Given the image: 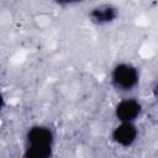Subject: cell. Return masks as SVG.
Masks as SVG:
<instances>
[{
  "label": "cell",
  "mask_w": 158,
  "mask_h": 158,
  "mask_svg": "<svg viewBox=\"0 0 158 158\" xmlns=\"http://www.w3.org/2000/svg\"><path fill=\"white\" fill-rule=\"evenodd\" d=\"M138 70L135 65L128 63L117 64L111 73V83L117 90L128 91L133 89L138 83Z\"/></svg>",
  "instance_id": "obj_1"
},
{
  "label": "cell",
  "mask_w": 158,
  "mask_h": 158,
  "mask_svg": "<svg viewBox=\"0 0 158 158\" xmlns=\"http://www.w3.org/2000/svg\"><path fill=\"white\" fill-rule=\"evenodd\" d=\"M142 111L141 104L135 99L121 100L115 107V115L120 122H133Z\"/></svg>",
  "instance_id": "obj_2"
},
{
  "label": "cell",
  "mask_w": 158,
  "mask_h": 158,
  "mask_svg": "<svg viewBox=\"0 0 158 158\" xmlns=\"http://www.w3.org/2000/svg\"><path fill=\"white\" fill-rule=\"evenodd\" d=\"M137 128L133 122H121L112 131V139L122 147H130L137 138Z\"/></svg>",
  "instance_id": "obj_3"
},
{
  "label": "cell",
  "mask_w": 158,
  "mask_h": 158,
  "mask_svg": "<svg viewBox=\"0 0 158 158\" xmlns=\"http://www.w3.org/2000/svg\"><path fill=\"white\" fill-rule=\"evenodd\" d=\"M27 146H53V132L46 126H33L26 135Z\"/></svg>",
  "instance_id": "obj_4"
},
{
  "label": "cell",
  "mask_w": 158,
  "mask_h": 158,
  "mask_svg": "<svg viewBox=\"0 0 158 158\" xmlns=\"http://www.w3.org/2000/svg\"><path fill=\"white\" fill-rule=\"evenodd\" d=\"M117 16V11L115 7L110 6V5H102L99 7L93 9V11L90 12V17L94 22L99 23V25H104V23H109L111 21H114Z\"/></svg>",
  "instance_id": "obj_5"
},
{
  "label": "cell",
  "mask_w": 158,
  "mask_h": 158,
  "mask_svg": "<svg viewBox=\"0 0 158 158\" xmlns=\"http://www.w3.org/2000/svg\"><path fill=\"white\" fill-rule=\"evenodd\" d=\"M52 151V146H27L23 158H51Z\"/></svg>",
  "instance_id": "obj_6"
},
{
  "label": "cell",
  "mask_w": 158,
  "mask_h": 158,
  "mask_svg": "<svg viewBox=\"0 0 158 158\" xmlns=\"http://www.w3.org/2000/svg\"><path fill=\"white\" fill-rule=\"evenodd\" d=\"M2 107H4V98H2V95L0 94V111L2 110Z\"/></svg>",
  "instance_id": "obj_7"
}]
</instances>
